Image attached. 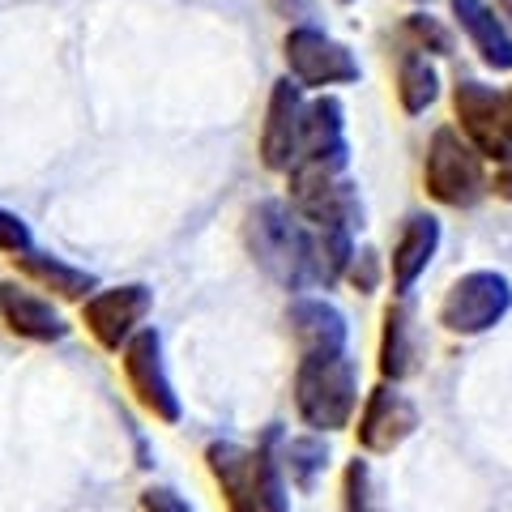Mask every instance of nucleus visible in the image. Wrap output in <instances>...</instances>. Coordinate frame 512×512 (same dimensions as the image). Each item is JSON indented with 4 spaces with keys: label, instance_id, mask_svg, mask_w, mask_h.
Instances as JSON below:
<instances>
[{
    "label": "nucleus",
    "instance_id": "f257e3e1",
    "mask_svg": "<svg viewBox=\"0 0 512 512\" xmlns=\"http://www.w3.org/2000/svg\"><path fill=\"white\" fill-rule=\"evenodd\" d=\"M274 436L278 427H269L256 448L239 440L205 444V470L218 483L227 512H291V483L274 453Z\"/></svg>",
    "mask_w": 512,
    "mask_h": 512
},
{
    "label": "nucleus",
    "instance_id": "f03ea898",
    "mask_svg": "<svg viewBox=\"0 0 512 512\" xmlns=\"http://www.w3.org/2000/svg\"><path fill=\"white\" fill-rule=\"evenodd\" d=\"M244 244L252 261L282 291L303 295L312 286V227L286 201H256L244 218Z\"/></svg>",
    "mask_w": 512,
    "mask_h": 512
},
{
    "label": "nucleus",
    "instance_id": "7ed1b4c3",
    "mask_svg": "<svg viewBox=\"0 0 512 512\" xmlns=\"http://www.w3.org/2000/svg\"><path fill=\"white\" fill-rule=\"evenodd\" d=\"M295 414L308 431L333 436V431L355 427V414L363 406L359 393V367L346 355H329V359H299L295 363Z\"/></svg>",
    "mask_w": 512,
    "mask_h": 512
},
{
    "label": "nucleus",
    "instance_id": "20e7f679",
    "mask_svg": "<svg viewBox=\"0 0 512 512\" xmlns=\"http://www.w3.org/2000/svg\"><path fill=\"white\" fill-rule=\"evenodd\" d=\"M423 192L444 210H474L487 197V163L453 124L431 133L423 154Z\"/></svg>",
    "mask_w": 512,
    "mask_h": 512
},
{
    "label": "nucleus",
    "instance_id": "39448f33",
    "mask_svg": "<svg viewBox=\"0 0 512 512\" xmlns=\"http://www.w3.org/2000/svg\"><path fill=\"white\" fill-rule=\"evenodd\" d=\"M282 60H286V77H291L295 86L312 90V94L355 86L363 77L359 56L316 22H299V26L286 30L282 35Z\"/></svg>",
    "mask_w": 512,
    "mask_h": 512
},
{
    "label": "nucleus",
    "instance_id": "423d86ee",
    "mask_svg": "<svg viewBox=\"0 0 512 512\" xmlns=\"http://www.w3.org/2000/svg\"><path fill=\"white\" fill-rule=\"evenodd\" d=\"M508 312H512V278L500 274V269H470L444 291L436 320L453 338H478V333L504 325Z\"/></svg>",
    "mask_w": 512,
    "mask_h": 512
},
{
    "label": "nucleus",
    "instance_id": "0eeeda50",
    "mask_svg": "<svg viewBox=\"0 0 512 512\" xmlns=\"http://www.w3.org/2000/svg\"><path fill=\"white\" fill-rule=\"evenodd\" d=\"M453 128L483 154V163H508L512 158V103L504 90L478 77L453 82Z\"/></svg>",
    "mask_w": 512,
    "mask_h": 512
},
{
    "label": "nucleus",
    "instance_id": "6e6552de",
    "mask_svg": "<svg viewBox=\"0 0 512 512\" xmlns=\"http://www.w3.org/2000/svg\"><path fill=\"white\" fill-rule=\"evenodd\" d=\"M120 372H124V384L133 393V402L150 414V419L175 427L184 419V402L175 393V380L167 372V355H163V333L154 325L137 329L133 338L124 342L120 350Z\"/></svg>",
    "mask_w": 512,
    "mask_h": 512
},
{
    "label": "nucleus",
    "instance_id": "1a4fd4ad",
    "mask_svg": "<svg viewBox=\"0 0 512 512\" xmlns=\"http://www.w3.org/2000/svg\"><path fill=\"white\" fill-rule=\"evenodd\" d=\"M350 167V141H346V103L338 94H316L303 107V128H299V175H346ZM286 171V175H291Z\"/></svg>",
    "mask_w": 512,
    "mask_h": 512
},
{
    "label": "nucleus",
    "instance_id": "9d476101",
    "mask_svg": "<svg viewBox=\"0 0 512 512\" xmlns=\"http://www.w3.org/2000/svg\"><path fill=\"white\" fill-rule=\"evenodd\" d=\"M419 423H423L419 402H414L402 384L380 380L376 389L363 393V406L355 414V440L367 457H384L393 448H402L419 431Z\"/></svg>",
    "mask_w": 512,
    "mask_h": 512
},
{
    "label": "nucleus",
    "instance_id": "9b49d317",
    "mask_svg": "<svg viewBox=\"0 0 512 512\" xmlns=\"http://www.w3.org/2000/svg\"><path fill=\"white\" fill-rule=\"evenodd\" d=\"M154 312V291L146 282H120V286H99L82 303V325L107 355H120L124 342L137 329H146Z\"/></svg>",
    "mask_w": 512,
    "mask_h": 512
},
{
    "label": "nucleus",
    "instance_id": "f8f14e48",
    "mask_svg": "<svg viewBox=\"0 0 512 512\" xmlns=\"http://www.w3.org/2000/svg\"><path fill=\"white\" fill-rule=\"evenodd\" d=\"M286 205L308 222V227H346L355 231L363 227V201L359 188L346 175H286Z\"/></svg>",
    "mask_w": 512,
    "mask_h": 512
},
{
    "label": "nucleus",
    "instance_id": "ddd939ff",
    "mask_svg": "<svg viewBox=\"0 0 512 512\" xmlns=\"http://www.w3.org/2000/svg\"><path fill=\"white\" fill-rule=\"evenodd\" d=\"M286 325H291L299 359H329L350 350V320L325 295H295L291 308H286Z\"/></svg>",
    "mask_w": 512,
    "mask_h": 512
},
{
    "label": "nucleus",
    "instance_id": "4468645a",
    "mask_svg": "<svg viewBox=\"0 0 512 512\" xmlns=\"http://www.w3.org/2000/svg\"><path fill=\"white\" fill-rule=\"evenodd\" d=\"M0 325H5L13 338L35 342V346H52L64 342L73 333V325L60 316V308L47 295H39L30 282L22 278H5L0 282Z\"/></svg>",
    "mask_w": 512,
    "mask_h": 512
},
{
    "label": "nucleus",
    "instance_id": "2eb2a0df",
    "mask_svg": "<svg viewBox=\"0 0 512 512\" xmlns=\"http://www.w3.org/2000/svg\"><path fill=\"white\" fill-rule=\"evenodd\" d=\"M303 107H308V90L295 86L291 77H278L274 90H269V107H265V124H261V163H265V171L286 175L295 167Z\"/></svg>",
    "mask_w": 512,
    "mask_h": 512
},
{
    "label": "nucleus",
    "instance_id": "dca6fc26",
    "mask_svg": "<svg viewBox=\"0 0 512 512\" xmlns=\"http://www.w3.org/2000/svg\"><path fill=\"white\" fill-rule=\"evenodd\" d=\"M440 239H444V227L436 214H410L402 222V231H397L393 239V252H389V282H393V299H410L414 286H419V278L427 274V265L436 261L440 252Z\"/></svg>",
    "mask_w": 512,
    "mask_h": 512
},
{
    "label": "nucleus",
    "instance_id": "f3484780",
    "mask_svg": "<svg viewBox=\"0 0 512 512\" xmlns=\"http://www.w3.org/2000/svg\"><path fill=\"white\" fill-rule=\"evenodd\" d=\"M380 380L406 384L410 376H419L423 367V338H419V320H414L410 299H389L380 316Z\"/></svg>",
    "mask_w": 512,
    "mask_h": 512
},
{
    "label": "nucleus",
    "instance_id": "a211bd4d",
    "mask_svg": "<svg viewBox=\"0 0 512 512\" xmlns=\"http://www.w3.org/2000/svg\"><path fill=\"white\" fill-rule=\"evenodd\" d=\"M448 18L466 35V43L478 52V60L495 73H512V30L495 0H448Z\"/></svg>",
    "mask_w": 512,
    "mask_h": 512
},
{
    "label": "nucleus",
    "instance_id": "6ab92c4d",
    "mask_svg": "<svg viewBox=\"0 0 512 512\" xmlns=\"http://www.w3.org/2000/svg\"><path fill=\"white\" fill-rule=\"evenodd\" d=\"M13 269H18L26 282H35L39 291H52L56 299H69V303H86L94 291H99V278H94L90 269L64 261L56 252H43V248L13 256Z\"/></svg>",
    "mask_w": 512,
    "mask_h": 512
},
{
    "label": "nucleus",
    "instance_id": "aec40b11",
    "mask_svg": "<svg viewBox=\"0 0 512 512\" xmlns=\"http://www.w3.org/2000/svg\"><path fill=\"white\" fill-rule=\"evenodd\" d=\"M274 453L282 461V474H286V483H291L295 491L308 495L316 483H320V474L329 470V440L320 436V431H303V436H282V427H278V436H274Z\"/></svg>",
    "mask_w": 512,
    "mask_h": 512
},
{
    "label": "nucleus",
    "instance_id": "412c9836",
    "mask_svg": "<svg viewBox=\"0 0 512 512\" xmlns=\"http://www.w3.org/2000/svg\"><path fill=\"white\" fill-rule=\"evenodd\" d=\"M397 103H402L406 116H423L427 107H436L440 99V73H436V64H431V56H419V52H410V47H402L397 52Z\"/></svg>",
    "mask_w": 512,
    "mask_h": 512
},
{
    "label": "nucleus",
    "instance_id": "4be33fe9",
    "mask_svg": "<svg viewBox=\"0 0 512 512\" xmlns=\"http://www.w3.org/2000/svg\"><path fill=\"white\" fill-rule=\"evenodd\" d=\"M355 231L346 227H312V286L333 291L338 282H346L350 256H355Z\"/></svg>",
    "mask_w": 512,
    "mask_h": 512
},
{
    "label": "nucleus",
    "instance_id": "5701e85b",
    "mask_svg": "<svg viewBox=\"0 0 512 512\" xmlns=\"http://www.w3.org/2000/svg\"><path fill=\"white\" fill-rule=\"evenodd\" d=\"M402 43L419 56H453L457 52L453 26H448L444 18H436V13H427V9H414L402 18Z\"/></svg>",
    "mask_w": 512,
    "mask_h": 512
},
{
    "label": "nucleus",
    "instance_id": "b1692460",
    "mask_svg": "<svg viewBox=\"0 0 512 512\" xmlns=\"http://www.w3.org/2000/svg\"><path fill=\"white\" fill-rule=\"evenodd\" d=\"M342 512H384L376 491V470L367 457L346 461L342 470Z\"/></svg>",
    "mask_w": 512,
    "mask_h": 512
},
{
    "label": "nucleus",
    "instance_id": "393cba45",
    "mask_svg": "<svg viewBox=\"0 0 512 512\" xmlns=\"http://www.w3.org/2000/svg\"><path fill=\"white\" fill-rule=\"evenodd\" d=\"M384 274H389V265H384V256H380L372 244L355 248V256H350V269H346L350 291H359V295H376V291H380V282H384Z\"/></svg>",
    "mask_w": 512,
    "mask_h": 512
},
{
    "label": "nucleus",
    "instance_id": "a878e982",
    "mask_svg": "<svg viewBox=\"0 0 512 512\" xmlns=\"http://www.w3.org/2000/svg\"><path fill=\"white\" fill-rule=\"evenodd\" d=\"M30 248H35V231H30V222L0 205V256H9L13 261V256H22Z\"/></svg>",
    "mask_w": 512,
    "mask_h": 512
},
{
    "label": "nucleus",
    "instance_id": "bb28decb",
    "mask_svg": "<svg viewBox=\"0 0 512 512\" xmlns=\"http://www.w3.org/2000/svg\"><path fill=\"white\" fill-rule=\"evenodd\" d=\"M137 500H141V512H197L188 495H180V491L167 487V483H146Z\"/></svg>",
    "mask_w": 512,
    "mask_h": 512
},
{
    "label": "nucleus",
    "instance_id": "cd10ccee",
    "mask_svg": "<svg viewBox=\"0 0 512 512\" xmlns=\"http://www.w3.org/2000/svg\"><path fill=\"white\" fill-rule=\"evenodd\" d=\"M274 9H278L291 26H299V22H308L312 13H316V0H274Z\"/></svg>",
    "mask_w": 512,
    "mask_h": 512
},
{
    "label": "nucleus",
    "instance_id": "c85d7f7f",
    "mask_svg": "<svg viewBox=\"0 0 512 512\" xmlns=\"http://www.w3.org/2000/svg\"><path fill=\"white\" fill-rule=\"evenodd\" d=\"M487 192H495L500 201H512V158L487 175Z\"/></svg>",
    "mask_w": 512,
    "mask_h": 512
},
{
    "label": "nucleus",
    "instance_id": "c756f323",
    "mask_svg": "<svg viewBox=\"0 0 512 512\" xmlns=\"http://www.w3.org/2000/svg\"><path fill=\"white\" fill-rule=\"evenodd\" d=\"M338 5H342V9H350V5H359V0H338Z\"/></svg>",
    "mask_w": 512,
    "mask_h": 512
},
{
    "label": "nucleus",
    "instance_id": "7c9ffc66",
    "mask_svg": "<svg viewBox=\"0 0 512 512\" xmlns=\"http://www.w3.org/2000/svg\"><path fill=\"white\" fill-rule=\"evenodd\" d=\"M508 103H512V90H508Z\"/></svg>",
    "mask_w": 512,
    "mask_h": 512
},
{
    "label": "nucleus",
    "instance_id": "2f4dec72",
    "mask_svg": "<svg viewBox=\"0 0 512 512\" xmlns=\"http://www.w3.org/2000/svg\"><path fill=\"white\" fill-rule=\"evenodd\" d=\"M414 5H423V0H414Z\"/></svg>",
    "mask_w": 512,
    "mask_h": 512
}]
</instances>
